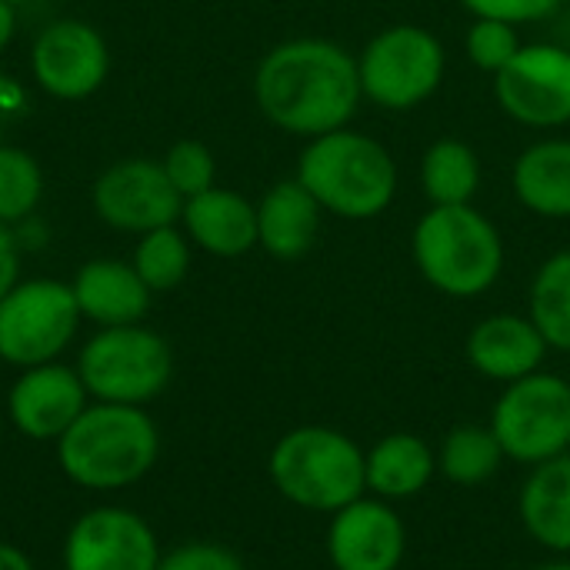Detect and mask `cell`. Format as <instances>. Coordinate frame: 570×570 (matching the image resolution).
Instances as JSON below:
<instances>
[{"mask_svg": "<svg viewBox=\"0 0 570 570\" xmlns=\"http://www.w3.org/2000/svg\"><path fill=\"white\" fill-rule=\"evenodd\" d=\"M43 200V170L23 147L0 144V224L13 227L37 214Z\"/></svg>", "mask_w": 570, "mask_h": 570, "instance_id": "cell-27", "label": "cell"}, {"mask_svg": "<svg viewBox=\"0 0 570 570\" xmlns=\"http://www.w3.org/2000/svg\"><path fill=\"white\" fill-rule=\"evenodd\" d=\"M70 291L77 297L80 317L94 327L140 324L150 311V287L140 281L130 261L94 257L77 267Z\"/></svg>", "mask_w": 570, "mask_h": 570, "instance_id": "cell-16", "label": "cell"}, {"mask_svg": "<svg viewBox=\"0 0 570 570\" xmlns=\"http://www.w3.org/2000/svg\"><path fill=\"white\" fill-rule=\"evenodd\" d=\"M538 570H570V561H551V564H541Z\"/></svg>", "mask_w": 570, "mask_h": 570, "instance_id": "cell-36", "label": "cell"}, {"mask_svg": "<svg viewBox=\"0 0 570 570\" xmlns=\"http://www.w3.org/2000/svg\"><path fill=\"white\" fill-rule=\"evenodd\" d=\"M157 570H247V564L217 541H187L160 558Z\"/></svg>", "mask_w": 570, "mask_h": 570, "instance_id": "cell-30", "label": "cell"}, {"mask_svg": "<svg viewBox=\"0 0 570 570\" xmlns=\"http://www.w3.org/2000/svg\"><path fill=\"white\" fill-rule=\"evenodd\" d=\"M491 431L504 458L544 464L570 448V384L558 374L534 371L504 387L494 404Z\"/></svg>", "mask_w": 570, "mask_h": 570, "instance_id": "cell-9", "label": "cell"}, {"mask_svg": "<svg viewBox=\"0 0 570 570\" xmlns=\"http://www.w3.org/2000/svg\"><path fill=\"white\" fill-rule=\"evenodd\" d=\"M0 144H3V140H0Z\"/></svg>", "mask_w": 570, "mask_h": 570, "instance_id": "cell-40", "label": "cell"}, {"mask_svg": "<svg viewBox=\"0 0 570 570\" xmlns=\"http://www.w3.org/2000/svg\"><path fill=\"white\" fill-rule=\"evenodd\" d=\"M94 214L120 234H147L170 227L184 214V197L164 174L160 160L127 157L110 164L90 187Z\"/></svg>", "mask_w": 570, "mask_h": 570, "instance_id": "cell-11", "label": "cell"}, {"mask_svg": "<svg viewBox=\"0 0 570 570\" xmlns=\"http://www.w3.org/2000/svg\"><path fill=\"white\" fill-rule=\"evenodd\" d=\"M13 33H17V7H10L7 0H0V53L10 47Z\"/></svg>", "mask_w": 570, "mask_h": 570, "instance_id": "cell-35", "label": "cell"}, {"mask_svg": "<svg viewBox=\"0 0 570 570\" xmlns=\"http://www.w3.org/2000/svg\"><path fill=\"white\" fill-rule=\"evenodd\" d=\"M521 43L524 40L518 33V23H508L498 17H474V23L468 27V37H464L468 60L488 77H498L514 60Z\"/></svg>", "mask_w": 570, "mask_h": 570, "instance_id": "cell-28", "label": "cell"}, {"mask_svg": "<svg viewBox=\"0 0 570 570\" xmlns=\"http://www.w3.org/2000/svg\"><path fill=\"white\" fill-rule=\"evenodd\" d=\"M190 247H194L190 237L177 224L157 227L137 237L130 264L140 274V281L150 287V294H167L184 284L190 271Z\"/></svg>", "mask_w": 570, "mask_h": 570, "instance_id": "cell-25", "label": "cell"}, {"mask_svg": "<svg viewBox=\"0 0 570 570\" xmlns=\"http://www.w3.org/2000/svg\"><path fill=\"white\" fill-rule=\"evenodd\" d=\"M364 100L357 57L324 37L271 47L254 70V104L277 130L314 140L351 127Z\"/></svg>", "mask_w": 570, "mask_h": 570, "instance_id": "cell-1", "label": "cell"}, {"mask_svg": "<svg viewBox=\"0 0 570 570\" xmlns=\"http://www.w3.org/2000/svg\"><path fill=\"white\" fill-rule=\"evenodd\" d=\"M421 190L431 207L474 204L481 190V157L458 137L434 140L421 157Z\"/></svg>", "mask_w": 570, "mask_h": 570, "instance_id": "cell-23", "label": "cell"}, {"mask_svg": "<svg viewBox=\"0 0 570 570\" xmlns=\"http://www.w3.org/2000/svg\"><path fill=\"white\" fill-rule=\"evenodd\" d=\"M528 317L554 351H570V250L551 254L534 281L528 297Z\"/></svg>", "mask_w": 570, "mask_h": 570, "instance_id": "cell-24", "label": "cell"}, {"mask_svg": "<svg viewBox=\"0 0 570 570\" xmlns=\"http://www.w3.org/2000/svg\"><path fill=\"white\" fill-rule=\"evenodd\" d=\"M184 234L210 257H244L257 247V204L230 187H210L184 200Z\"/></svg>", "mask_w": 570, "mask_h": 570, "instance_id": "cell-17", "label": "cell"}, {"mask_svg": "<svg viewBox=\"0 0 570 570\" xmlns=\"http://www.w3.org/2000/svg\"><path fill=\"white\" fill-rule=\"evenodd\" d=\"M83 317L70 284L20 277L0 297V361L23 371L60 361L77 341Z\"/></svg>", "mask_w": 570, "mask_h": 570, "instance_id": "cell-8", "label": "cell"}, {"mask_svg": "<svg viewBox=\"0 0 570 570\" xmlns=\"http://www.w3.org/2000/svg\"><path fill=\"white\" fill-rule=\"evenodd\" d=\"M10 7H23V3H30V0H7Z\"/></svg>", "mask_w": 570, "mask_h": 570, "instance_id": "cell-38", "label": "cell"}, {"mask_svg": "<svg viewBox=\"0 0 570 570\" xmlns=\"http://www.w3.org/2000/svg\"><path fill=\"white\" fill-rule=\"evenodd\" d=\"M30 73L47 97L83 100L97 94L110 73L107 40L87 20H50L30 43Z\"/></svg>", "mask_w": 570, "mask_h": 570, "instance_id": "cell-12", "label": "cell"}, {"mask_svg": "<svg viewBox=\"0 0 570 570\" xmlns=\"http://www.w3.org/2000/svg\"><path fill=\"white\" fill-rule=\"evenodd\" d=\"M277 494L304 511L334 514L367 491L364 451L334 428L287 431L267 461Z\"/></svg>", "mask_w": 570, "mask_h": 570, "instance_id": "cell-5", "label": "cell"}, {"mask_svg": "<svg viewBox=\"0 0 570 570\" xmlns=\"http://www.w3.org/2000/svg\"><path fill=\"white\" fill-rule=\"evenodd\" d=\"M544 354L548 341L534 321L521 314H491L468 334V361L488 381L514 384L541 371Z\"/></svg>", "mask_w": 570, "mask_h": 570, "instance_id": "cell-18", "label": "cell"}, {"mask_svg": "<svg viewBox=\"0 0 570 570\" xmlns=\"http://www.w3.org/2000/svg\"><path fill=\"white\" fill-rule=\"evenodd\" d=\"M3 424H7V414H3V407H0V441H3Z\"/></svg>", "mask_w": 570, "mask_h": 570, "instance_id": "cell-37", "label": "cell"}, {"mask_svg": "<svg viewBox=\"0 0 570 570\" xmlns=\"http://www.w3.org/2000/svg\"><path fill=\"white\" fill-rule=\"evenodd\" d=\"M504 461V451L494 438L491 428H458L444 438L441 454H438V468L448 481L461 484V488H474L484 484L498 474Z\"/></svg>", "mask_w": 570, "mask_h": 570, "instance_id": "cell-26", "label": "cell"}, {"mask_svg": "<svg viewBox=\"0 0 570 570\" xmlns=\"http://www.w3.org/2000/svg\"><path fill=\"white\" fill-rule=\"evenodd\" d=\"M498 107L521 127L561 130L570 124V47L521 43L514 60L494 77Z\"/></svg>", "mask_w": 570, "mask_h": 570, "instance_id": "cell-10", "label": "cell"}, {"mask_svg": "<svg viewBox=\"0 0 570 570\" xmlns=\"http://www.w3.org/2000/svg\"><path fill=\"white\" fill-rule=\"evenodd\" d=\"M471 17H498L508 23H538L561 10L564 0H461Z\"/></svg>", "mask_w": 570, "mask_h": 570, "instance_id": "cell-31", "label": "cell"}, {"mask_svg": "<svg viewBox=\"0 0 570 570\" xmlns=\"http://www.w3.org/2000/svg\"><path fill=\"white\" fill-rule=\"evenodd\" d=\"M164 174L174 184V190L187 200L197 197L204 190H210L217 184V160L210 154L207 144L200 140H177L167 154H164Z\"/></svg>", "mask_w": 570, "mask_h": 570, "instance_id": "cell-29", "label": "cell"}, {"mask_svg": "<svg viewBox=\"0 0 570 570\" xmlns=\"http://www.w3.org/2000/svg\"><path fill=\"white\" fill-rule=\"evenodd\" d=\"M404 548V521L381 498H357L334 511L327 528V554L337 570H397Z\"/></svg>", "mask_w": 570, "mask_h": 570, "instance_id": "cell-15", "label": "cell"}, {"mask_svg": "<svg viewBox=\"0 0 570 570\" xmlns=\"http://www.w3.org/2000/svg\"><path fill=\"white\" fill-rule=\"evenodd\" d=\"M324 214L341 220H374L397 197V160L371 134L341 127L304 144L294 174Z\"/></svg>", "mask_w": 570, "mask_h": 570, "instance_id": "cell-3", "label": "cell"}, {"mask_svg": "<svg viewBox=\"0 0 570 570\" xmlns=\"http://www.w3.org/2000/svg\"><path fill=\"white\" fill-rule=\"evenodd\" d=\"M164 558L150 521L120 504L83 511L63 538L67 570H157Z\"/></svg>", "mask_w": 570, "mask_h": 570, "instance_id": "cell-13", "label": "cell"}, {"mask_svg": "<svg viewBox=\"0 0 570 570\" xmlns=\"http://www.w3.org/2000/svg\"><path fill=\"white\" fill-rule=\"evenodd\" d=\"M20 261H23V250L13 237V227L0 224V297L20 281Z\"/></svg>", "mask_w": 570, "mask_h": 570, "instance_id": "cell-32", "label": "cell"}, {"mask_svg": "<svg viewBox=\"0 0 570 570\" xmlns=\"http://www.w3.org/2000/svg\"><path fill=\"white\" fill-rule=\"evenodd\" d=\"M321 217V204L297 177L277 180L257 200V247L277 261H297L317 244Z\"/></svg>", "mask_w": 570, "mask_h": 570, "instance_id": "cell-19", "label": "cell"}, {"mask_svg": "<svg viewBox=\"0 0 570 570\" xmlns=\"http://www.w3.org/2000/svg\"><path fill=\"white\" fill-rule=\"evenodd\" d=\"M73 367L90 401L147 407L170 387L174 351L144 324L97 327V334L83 341Z\"/></svg>", "mask_w": 570, "mask_h": 570, "instance_id": "cell-6", "label": "cell"}, {"mask_svg": "<svg viewBox=\"0 0 570 570\" xmlns=\"http://www.w3.org/2000/svg\"><path fill=\"white\" fill-rule=\"evenodd\" d=\"M90 394L77 374V367L50 361L37 367H23L3 401L7 424L37 444H57L70 424L87 411Z\"/></svg>", "mask_w": 570, "mask_h": 570, "instance_id": "cell-14", "label": "cell"}, {"mask_svg": "<svg viewBox=\"0 0 570 570\" xmlns=\"http://www.w3.org/2000/svg\"><path fill=\"white\" fill-rule=\"evenodd\" d=\"M57 570H67V568H57Z\"/></svg>", "mask_w": 570, "mask_h": 570, "instance_id": "cell-39", "label": "cell"}, {"mask_svg": "<svg viewBox=\"0 0 570 570\" xmlns=\"http://www.w3.org/2000/svg\"><path fill=\"white\" fill-rule=\"evenodd\" d=\"M13 237H17V244H20L23 254H33V250H43L47 247L50 230H47V224L37 214H30L20 224H13Z\"/></svg>", "mask_w": 570, "mask_h": 570, "instance_id": "cell-33", "label": "cell"}, {"mask_svg": "<svg viewBox=\"0 0 570 570\" xmlns=\"http://www.w3.org/2000/svg\"><path fill=\"white\" fill-rule=\"evenodd\" d=\"M0 570H37L33 561L23 554V548L10 544V541H0Z\"/></svg>", "mask_w": 570, "mask_h": 570, "instance_id": "cell-34", "label": "cell"}, {"mask_svg": "<svg viewBox=\"0 0 570 570\" xmlns=\"http://www.w3.org/2000/svg\"><path fill=\"white\" fill-rule=\"evenodd\" d=\"M364 464H367V488L381 501H404L421 494L438 471V458L431 444L417 434L381 438L364 454Z\"/></svg>", "mask_w": 570, "mask_h": 570, "instance_id": "cell-22", "label": "cell"}, {"mask_svg": "<svg viewBox=\"0 0 570 570\" xmlns=\"http://www.w3.org/2000/svg\"><path fill=\"white\" fill-rule=\"evenodd\" d=\"M521 207L544 220H570V137H541L524 147L511 170Z\"/></svg>", "mask_w": 570, "mask_h": 570, "instance_id": "cell-20", "label": "cell"}, {"mask_svg": "<svg viewBox=\"0 0 570 570\" xmlns=\"http://www.w3.org/2000/svg\"><path fill=\"white\" fill-rule=\"evenodd\" d=\"M528 534L554 554H570V451L531 471L521 488Z\"/></svg>", "mask_w": 570, "mask_h": 570, "instance_id": "cell-21", "label": "cell"}, {"mask_svg": "<svg viewBox=\"0 0 570 570\" xmlns=\"http://www.w3.org/2000/svg\"><path fill=\"white\" fill-rule=\"evenodd\" d=\"M53 451L57 468L70 484L94 494H114L140 484L157 468L160 428L147 407L90 401Z\"/></svg>", "mask_w": 570, "mask_h": 570, "instance_id": "cell-2", "label": "cell"}, {"mask_svg": "<svg viewBox=\"0 0 570 570\" xmlns=\"http://www.w3.org/2000/svg\"><path fill=\"white\" fill-rule=\"evenodd\" d=\"M421 277L448 297H481L504 274V237L474 204L428 207L411 234Z\"/></svg>", "mask_w": 570, "mask_h": 570, "instance_id": "cell-4", "label": "cell"}, {"mask_svg": "<svg viewBox=\"0 0 570 570\" xmlns=\"http://www.w3.org/2000/svg\"><path fill=\"white\" fill-rule=\"evenodd\" d=\"M444 70V43L421 23H391L357 53L364 100L391 114H407L428 104L441 90Z\"/></svg>", "mask_w": 570, "mask_h": 570, "instance_id": "cell-7", "label": "cell"}]
</instances>
